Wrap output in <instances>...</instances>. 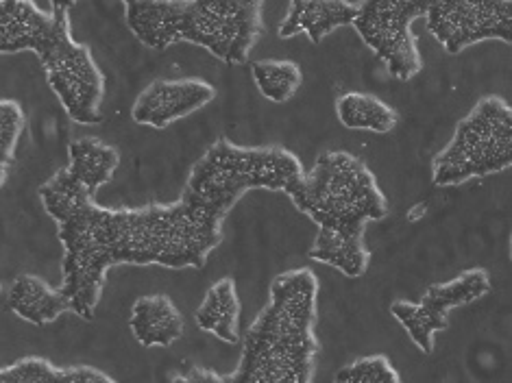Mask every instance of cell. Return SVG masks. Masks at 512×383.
<instances>
[{
	"label": "cell",
	"mask_w": 512,
	"mask_h": 383,
	"mask_svg": "<svg viewBox=\"0 0 512 383\" xmlns=\"http://www.w3.org/2000/svg\"><path fill=\"white\" fill-rule=\"evenodd\" d=\"M70 5L42 9L27 0H0V55L31 51L46 81L77 125H99L105 77L92 51L72 37Z\"/></svg>",
	"instance_id": "277c9868"
},
{
	"label": "cell",
	"mask_w": 512,
	"mask_h": 383,
	"mask_svg": "<svg viewBox=\"0 0 512 383\" xmlns=\"http://www.w3.org/2000/svg\"><path fill=\"white\" fill-rule=\"evenodd\" d=\"M290 201L319 227L312 259L349 279L367 273L371 253L364 233L371 220L388 214V201L362 159L347 151L321 153Z\"/></svg>",
	"instance_id": "3957f363"
},
{
	"label": "cell",
	"mask_w": 512,
	"mask_h": 383,
	"mask_svg": "<svg viewBox=\"0 0 512 383\" xmlns=\"http://www.w3.org/2000/svg\"><path fill=\"white\" fill-rule=\"evenodd\" d=\"M194 320L201 331L212 333L218 340L227 344L240 342V299L236 290V281L225 277L216 281L214 286L205 292L201 305L197 307Z\"/></svg>",
	"instance_id": "5bb4252c"
},
{
	"label": "cell",
	"mask_w": 512,
	"mask_h": 383,
	"mask_svg": "<svg viewBox=\"0 0 512 383\" xmlns=\"http://www.w3.org/2000/svg\"><path fill=\"white\" fill-rule=\"evenodd\" d=\"M338 120L347 129L388 133L397 127L399 114L382 98L364 92H347L336 101Z\"/></svg>",
	"instance_id": "2e32d148"
},
{
	"label": "cell",
	"mask_w": 512,
	"mask_h": 383,
	"mask_svg": "<svg viewBox=\"0 0 512 383\" xmlns=\"http://www.w3.org/2000/svg\"><path fill=\"white\" fill-rule=\"evenodd\" d=\"M512 166V109L499 96H484L458 122L449 144L432 159L434 185H460Z\"/></svg>",
	"instance_id": "8992f818"
},
{
	"label": "cell",
	"mask_w": 512,
	"mask_h": 383,
	"mask_svg": "<svg viewBox=\"0 0 512 383\" xmlns=\"http://www.w3.org/2000/svg\"><path fill=\"white\" fill-rule=\"evenodd\" d=\"M118 166L114 146L83 138L68 146V166L40 188L64 249L59 290L83 320L94 318L114 266L203 268L242 196L271 190L292 199L306 175L297 155L282 146H238L221 138L192 166L175 203L103 207L96 194Z\"/></svg>",
	"instance_id": "6da1fadb"
},
{
	"label": "cell",
	"mask_w": 512,
	"mask_h": 383,
	"mask_svg": "<svg viewBox=\"0 0 512 383\" xmlns=\"http://www.w3.org/2000/svg\"><path fill=\"white\" fill-rule=\"evenodd\" d=\"M7 307L27 323L44 327L70 312V301L62 290L48 286L44 279L20 275L7 290Z\"/></svg>",
	"instance_id": "4fadbf2b"
},
{
	"label": "cell",
	"mask_w": 512,
	"mask_h": 383,
	"mask_svg": "<svg viewBox=\"0 0 512 383\" xmlns=\"http://www.w3.org/2000/svg\"><path fill=\"white\" fill-rule=\"evenodd\" d=\"M24 125H27V118H24L20 103L0 98V188L7 181L9 168L14 166Z\"/></svg>",
	"instance_id": "ac0fdd59"
},
{
	"label": "cell",
	"mask_w": 512,
	"mask_h": 383,
	"mask_svg": "<svg viewBox=\"0 0 512 383\" xmlns=\"http://www.w3.org/2000/svg\"><path fill=\"white\" fill-rule=\"evenodd\" d=\"M0 383H118L94 366H55L44 357L22 360L0 368Z\"/></svg>",
	"instance_id": "9a60e30c"
},
{
	"label": "cell",
	"mask_w": 512,
	"mask_h": 383,
	"mask_svg": "<svg viewBox=\"0 0 512 383\" xmlns=\"http://www.w3.org/2000/svg\"><path fill=\"white\" fill-rule=\"evenodd\" d=\"M430 3L414 0H371L360 3L353 20L358 35L371 51L380 57L388 72L399 81H410L423 68L419 42L412 33V24L425 16Z\"/></svg>",
	"instance_id": "52a82bcc"
},
{
	"label": "cell",
	"mask_w": 512,
	"mask_h": 383,
	"mask_svg": "<svg viewBox=\"0 0 512 383\" xmlns=\"http://www.w3.org/2000/svg\"><path fill=\"white\" fill-rule=\"evenodd\" d=\"M358 9L360 3H340V0H295L279 24V37L290 40L299 33H306L310 42L319 44L338 27L353 24Z\"/></svg>",
	"instance_id": "8fae6325"
},
{
	"label": "cell",
	"mask_w": 512,
	"mask_h": 383,
	"mask_svg": "<svg viewBox=\"0 0 512 383\" xmlns=\"http://www.w3.org/2000/svg\"><path fill=\"white\" fill-rule=\"evenodd\" d=\"M428 29L451 55L486 40L512 42L510 0H436L425 11Z\"/></svg>",
	"instance_id": "9c48e42d"
},
{
	"label": "cell",
	"mask_w": 512,
	"mask_h": 383,
	"mask_svg": "<svg viewBox=\"0 0 512 383\" xmlns=\"http://www.w3.org/2000/svg\"><path fill=\"white\" fill-rule=\"evenodd\" d=\"M125 18L131 33L153 51L188 42L229 66L245 64L264 33L262 3H125Z\"/></svg>",
	"instance_id": "5b68a950"
},
{
	"label": "cell",
	"mask_w": 512,
	"mask_h": 383,
	"mask_svg": "<svg viewBox=\"0 0 512 383\" xmlns=\"http://www.w3.org/2000/svg\"><path fill=\"white\" fill-rule=\"evenodd\" d=\"M489 292V273L484 268H471L447 283H434L419 303L395 301L390 305V314L423 353H432L436 333L449 327L451 310L478 301Z\"/></svg>",
	"instance_id": "ba28073f"
},
{
	"label": "cell",
	"mask_w": 512,
	"mask_h": 383,
	"mask_svg": "<svg viewBox=\"0 0 512 383\" xmlns=\"http://www.w3.org/2000/svg\"><path fill=\"white\" fill-rule=\"evenodd\" d=\"M319 279L310 268L277 275L268 303L253 320L234 373L192 366L170 383H312L319 355L316 338Z\"/></svg>",
	"instance_id": "7a4b0ae2"
},
{
	"label": "cell",
	"mask_w": 512,
	"mask_h": 383,
	"mask_svg": "<svg viewBox=\"0 0 512 383\" xmlns=\"http://www.w3.org/2000/svg\"><path fill=\"white\" fill-rule=\"evenodd\" d=\"M253 81L264 98L273 103H288L301 88L303 74L299 64L288 59H264L251 66Z\"/></svg>",
	"instance_id": "e0dca14e"
},
{
	"label": "cell",
	"mask_w": 512,
	"mask_h": 383,
	"mask_svg": "<svg viewBox=\"0 0 512 383\" xmlns=\"http://www.w3.org/2000/svg\"><path fill=\"white\" fill-rule=\"evenodd\" d=\"M129 327L144 349H166L184 336V316L166 294H149L133 303Z\"/></svg>",
	"instance_id": "7c38bea8"
},
{
	"label": "cell",
	"mask_w": 512,
	"mask_h": 383,
	"mask_svg": "<svg viewBox=\"0 0 512 383\" xmlns=\"http://www.w3.org/2000/svg\"><path fill=\"white\" fill-rule=\"evenodd\" d=\"M334 383H401V379L388 357L369 355L340 368Z\"/></svg>",
	"instance_id": "d6986e66"
},
{
	"label": "cell",
	"mask_w": 512,
	"mask_h": 383,
	"mask_svg": "<svg viewBox=\"0 0 512 383\" xmlns=\"http://www.w3.org/2000/svg\"><path fill=\"white\" fill-rule=\"evenodd\" d=\"M214 98L216 88L203 79H160L138 94L131 107V118L142 127L166 129L210 105Z\"/></svg>",
	"instance_id": "30bf717a"
}]
</instances>
